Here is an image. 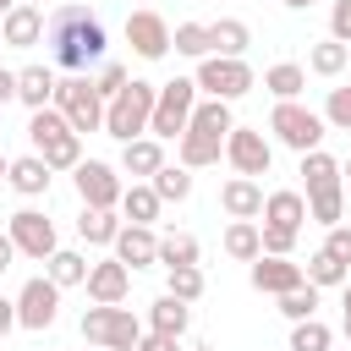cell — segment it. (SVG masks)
Masks as SVG:
<instances>
[{
  "label": "cell",
  "instance_id": "8",
  "mask_svg": "<svg viewBox=\"0 0 351 351\" xmlns=\"http://www.w3.org/2000/svg\"><path fill=\"white\" fill-rule=\"evenodd\" d=\"M192 82H197V93H203V99H225V104H230V99L252 93V82H258V77H252V66H247V60L208 55V60H197V77H192Z\"/></svg>",
  "mask_w": 351,
  "mask_h": 351
},
{
  "label": "cell",
  "instance_id": "46",
  "mask_svg": "<svg viewBox=\"0 0 351 351\" xmlns=\"http://www.w3.org/2000/svg\"><path fill=\"white\" fill-rule=\"evenodd\" d=\"M137 351H181V340H176V335H154V329H148V335L137 340Z\"/></svg>",
  "mask_w": 351,
  "mask_h": 351
},
{
  "label": "cell",
  "instance_id": "44",
  "mask_svg": "<svg viewBox=\"0 0 351 351\" xmlns=\"http://www.w3.org/2000/svg\"><path fill=\"white\" fill-rule=\"evenodd\" d=\"M324 252H329V258H340V263L351 269V225H329V241H324Z\"/></svg>",
  "mask_w": 351,
  "mask_h": 351
},
{
  "label": "cell",
  "instance_id": "13",
  "mask_svg": "<svg viewBox=\"0 0 351 351\" xmlns=\"http://www.w3.org/2000/svg\"><path fill=\"white\" fill-rule=\"evenodd\" d=\"M176 33H170V22L159 16V11H132L126 16V44L143 55V60H165L176 44H170Z\"/></svg>",
  "mask_w": 351,
  "mask_h": 351
},
{
  "label": "cell",
  "instance_id": "6",
  "mask_svg": "<svg viewBox=\"0 0 351 351\" xmlns=\"http://www.w3.org/2000/svg\"><path fill=\"white\" fill-rule=\"evenodd\" d=\"M55 110L71 121V132L77 137H88V132H104V93L93 88V77H66L60 88H55Z\"/></svg>",
  "mask_w": 351,
  "mask_h": 351
},
{
  "label": "cell",
  "instance_id": "56",
  "mask_svg": "<svg viewBox=\"0 0 351 351\" xmlns=\"http://www.w3.org/2000/svg\"><path fill=\"white\" fill-rule=\"evenodd\" d=\"M22 5H44V0H22Z\"/></svg>",
  "mask_w": 351,
  "mask_h": 351
},
{
  "label": "cell",
  "instance_id": "36",
  "mask_svg": "<svg viewBox=\"0 0 351 351\" xmlns=\"http://www.w3.org/2000/svg\"><path fill=\"white\" fill-rule=\"evenodd\" d=\"M159 263H165V269H186V263H197V236H186V230L159 236Z\"/></svg>",
  "mask_w": 351,
  "mask_h": 351
},
{
  "label": "cell",
  "instance_id": "54",
  "mask_svg": "<svg viewBox=\"0 0 351 351\" xmlns=\"http://www.w3.org/2000/svg\"><path fill=\"white\" fill-rule=\"evenodd\" d=\"M340 176H346V181H351V159H346V165H340Z\"/></svg>",
  "mask_w": 351,
  "mask_h": 351
},
{
  "label": "cell",
  "instance_id": "29",
  "mask_svg": "<svg viewBox=\"0 0 351 351\" xmlns=\"http://www.w3.org/2000/svg\"><path fill=\"white\" fill-rule=\"evenodd\" d=\"M346 66H351V44H340V38H318L307 49V71H318V77H340Z\"/></svg>",
  "mask_w": 351,
  "mask_h": 351
},
{
  "label": "cell",
  "instance_id": "58",
  "mask_svg": "<svg viewBox=\"0 0 351 351\" xmlns=\"http://www.w3.org/2000/svg\"><path fill=\"white\" fill-rule=\"evenodd\" d=\"M346 71H351V66H346Z\"/></svg>",
  "mask_w": 351,
  "mask_h": 351
},
{
  "label": "cell",
  "instance_id": "48",
  "mask_svg": "<svg viewBox=\"0 0 351 351\" xmlns=\"http://www.w3.org/2000/svg\"><path fill=\"white\" fill-rule=\"evenodd\" d=\"M11 329H16V302L0 296V335H11Z\"/></svg>",
  "mask_w": 351,
  "mask_h": 351
},
{
  "label": "cell",
  "instance_id": "42",
  "mask_svg": "<svg viewBox=\"0 0 351 351\" xmlns=\"http://www.w3.org/2000/svg\"><path fill=\"white\" fill-rule=\"evenodd\" d=\"M126 82H132V71H126V66H115V60H104V66H99V77H93V88L104 93V104H110Z\"/></svg>",
  "mask_w": 351,
  "mask_h": 351
},
{
  "label": "cell",
  "instance_id": "14",
  "mask_svg": "<svg viewBox=\"0 0 351 351\" xmlns=\"http://www.w3.org/2000/svg\"><path fill=\"white\" fill-rule=\"evenodd\" d=\"M126 296H132V269L121 258H99L88 269V302L93 307H121Z\"/></svg>",
  "mask_w": 351,
  "mask_h": 351
},
{
  "label": "cell",
  "instance_id": "3",
  "mask_svg": "<svg viewBox=\"0 0 351 351\" xmlns=\"http://www.w3.org/2000/svg\"><path fill=\"white\" fill-rule=\"evenodd\" d=\"M154 99H159V82H143V77H132V82H126V88L110 99V110H104V132H110L115 143H137V137H148Z\"/></svg>",
  "mask_w": 351,
  "mask_h": 351
},
{
  "label": "cell",
  "instance_id": "15",
  "mask_svg": "<svg viewBox=\"0 0 351 351\" xmlns=\"http://www.w3.org/2000/svg\"><path fill=\"white\" fill-rule=\"evenodd\" d=\"M247 280H252V291H263V296H285V291L307 285V269L291 263V258H269V252H263V258L247 269Z\"/></svg>",
  "mask_w": 351,
  "mask_h": 351
},
{
  "label": "cell",
  "instance_id": "19",
  "mask_svg": "<svg viewBox=\"0 0 351 351\" xmlns=\"http://www.w3.org/2000/svg\"><path fill=\"white\" fill-rule=\"evenodd\" d=\"M302 181H307V197H329V192H346V176H340V159H329L324 148L302 154Z\"/></svg>",
  "mask_w": 351,
  "mask_h": 351
},
{
  "label": "cell",
  "instance_id": "53",
  "mask_svg": "<svg viewBox=\"0 0 351 351\" xmlns=\"http://www.w3.org/2000/svg\"><path fill=\"white\" fill-rule=\"evenodd\" d=\"M11 5H22V0H0V22H5V11H11Z\"/></svg>",
  "mask_w": 351,
  "mask_h": 351
},
{
  "label": "cell",
  "instance_id": "35",
  "mask_svg": "<svg viewBox=\"0 0 351 351\" xmlns=\"http://www.w3.org/2000/svg\"><path fill=\"white\" fill-rule=\"evenodd\" d=\"M38 159H44L49 170H77V165H82V137H77V132H66V137L44 143V148H38Z\"/></svg>",
  "mask_w": 351,
  "mask_h": 351
},
{
  "label": "cell",
  "instance_id": "31",
  "mask_svg": "<svg viewBox=\"0 0 351 351\" xmlns=\"http://www.w3.org/2000/svg\"><path fill=\"white\" fill-rule=\"evenodd\" d=\"M263 88L274 93V104H280V99H296V93L307 88V71H302L296 60H280V66H269V71H263Z\"/></svg>",
  "mask_w": 351,
  "mask_h": 351
},
{
  "label": "cell",
  "instance_id": "18",
  "mask_svg": "<svg viewBox=\"0 0 351 351\" xmlns=\"http://www.w3.org/2000/svg\"><path fill=\"white\" fill-rule=\"evenodd\" d=\"M115 258H121L126 269H148V263H159V236H154V225H121V236H115Z\"/></svg>",
  "mask_w": 351,
  "mask_h": 351
},
{
  "label": "cell",
  "instance_id": "39",
  "mask_svg": "<svg viewBox=\"0 0 351 351\" xmlns=\"http://www.w3.org/2000/svg\"><path fill=\"white\" fill-rule=\"evenodd\" d=\"M165 280H170L165 291H170V296H181L186 307L203 296V269H197V263H186V269H165Z\"/></svg>",
  "mask_w": 351,
  "mask_h": 351
},
{
  "label": "cell",
  "instance_id": "22",
  "mask_svg": "<svg viewBox=\"0 0 351 351\" xmlns=\"http://www.w3.org/2000/svg\"><path fill=\"white\" fill-rule=\"evenodd\" d=\"M263 225H280V230H302V225H307V197H302V192H291V186L269 192V197H263Z\"/></svg>",
  "mask_w": 351,
  "mask_h": 351
},
{
  "label": "cell",
  "instance_id": "12",
  "mask_svg": "<svg viewBox=\"0 0 351 351\" xmlns=\"http://www.w3.org/2000/svg\"><path fill=\"white\" fill-rule=\"evenodd\" d=\"M225 159H230V170L236 176H269V165H274V148H269V137L258 132V126H230V137H225Z\"/></svg>",
  "mask_w": 351,
  "mask_h": 351
},
{
  "label": "cell",
  "instance_id": "20",
  "mask_svg": "<svg viewBox=\"0 0 351 351\" xmlns=\"http://www.w3.org/2000/svg\"><path fill=\"white\" fill-rule=\"evenodd\" d=\"M55 88H60V77H55L49 66H22V71H16V99H22L27 110H49V104H55Z\"/></svg>",
  "mask_w": 351,
  "mask_h": 351
},
{
  "label": "cell",
  "instance_id": "21",
  "mask_svg": "<svg viewBox=\"0 0 351 351\" xmlns=\"http://www.w3.org/2000/svg\"><path fill=\"white\" fill-rule=\"evenodd\" d=\"M121 170H126V176H143V181H154V176L165 170V143H159V137L121 143Z\"/></svg>",
  "mask_w": 351,
  "mask_h": 351
},
{
  "label": "cell",
  "instance_id": "17",
  "mask_svg": "<svg viewBox=\"0 0 351 351\" xmlns=\"http://www.w3.org/2000/svg\"><path fill=\"white\" fill-rule=\"evenodd\" d=\"M263 197H269V192H263L252 176H230V181L219 186V208H225L230 219H258V214H263Z\"/></svg>",
  "mask_w": 351,
  "mask_h": 351
},
{
  "label": "cell",
  "instance_id": "32",
  "mask_svg": "<svg viewBox=\"0 0 351 351\" xmlns=\"http://www.w3.org/2000/svg\"><path fill=\"white\" fill-rule=\"evenodd\" d=\"M148 186L159 192V203H186V197H192V170H186V165H165Z\"/></svg>",
  "mask_w": 351,
  "mask_h": 351
},
{
  "label": "cell",
  "instance_id": "25",
  "mask_svg": "<svg viewBox=\"0 0 351 351\" xmlns=\"http://www.w3.org/2000/svg\"><path fill=\"white\" fill-rule=\"evenodd\" d=\"M121 225H126V219H115V208H82V214H77V236H82L88 247H115Z\"/></svg>",
  "mask_w": 351,
  "mask_h": 351
},
{
  "label": "cell",
  "instance_id": "40",
  "mask_svg": "<svg viewBox=\"0 0 351 351\" xmlns=\"http://www.w3.org/2000/svg\"><path fill=\"white\" fill-rule=\"evenodd\" d=\"M329 324L324 318H307V324H291V351H329Z\"/></svg>",
  "mask_w": 351,
  "mask_h": 351
},
{
  "label": "cell",
  "instance_id": "38",
  "mask_svg": "<svg viewBox=\"0 0 351 351\" xmlns=\"http://www.w3.org/2000/svg\"><path fill=\"white\" fill-rule=\"evenodd\" d=\"M280 313H285L291 324L318 318V285H296V291H285V296H280Z\"/></svg>",
  "mask_w": 351,
  "mask_h": 351
},
{
  "label": "cell",
  "instance_id": "41",
  "mask_svg": "<svg viewBox=\"0 0 351 351\" xmlns=\"http://www.w3.org/2000/svg\"><path fill=\"white\" fill-rule=\"evenodd\" d=\"M324 126L351 132V82H346V88H329V99H324Z\"/></svg>",
  "mask_w": 351,
  "mask_h": 351
},
{
  "label": "cell",
  "instance_id": "47",
  "mask_svg": "<svg viewBox=\"0 0 351 351\" xmlns=\"http://www.w3.org/2000/svg\"><path fill=\"white\" fill-rule=\"evenodd\" d=\"M11 258H16V241H11V230H0V274L11 269Z\"/></svg>",
  "mask_w": 351,
  "mask_h": 351
},
{
  "label": "cell",
  "instance_id": "30",
  "mask_svg": "<svg viewBox=\"0 0 351 351\" xmlns=\"http://www.w3.org/2000/svg\"><path fill=\"white\" fill-rule=\"evenodd\" d=\"M88 269H93V263H88L82 252H71V247H60V252L44 263V274H49L60 291H66V285H88Z\"/></svg>",
  "mask_w": 351,
  "mask_h": 351
},
{
  "label": "cell",
  "instance_id": "5",
  "mask_svg": "<svg viewBox=\"0 0 351 351\" xmlns=\"http://www.w3.org/2000/svg\"><path fill=\"white\" fill-rule=\"evenodd\" d=\"M148 329L132 318V307H88L82 313V340L99 346V351H137Z\"/></svg>",
  "mask_w": 351,
  "mask_h": 351
},
{
  "label": "cell",
  "instance_id": "11",
  "mask_svg": "<svg viewBox=\"0 0 351 351\" xmlns=\"http://www.w3.org/2000/svg\"><path fill=\"white\" fill-rule=\"evenodd\" d=\"M5 230H11V241H16V252H27V258H38V263H49V258L60 252V236H55V219H44L38 208H16V214L5 219Z\"/></svg>",
  "mask_w": 351,
  "mask_h": 351
},
{
  "label": "cell",
  "instance_id": "7",
  "mask_svg": "<svg viewBox=\"0 0 351 351\" xmlns=\"http://www.w3.org/2000/svg\"><path fill=\"white\" fill-rule=\"evenodd\" d=\"M269 132L285 143V148H296V154H313L318 143H324V115L318 110H307V104H296V99H280L274 104V115H269Z\"/></svg>",
  "mask_w": 351,
  "mask_h": 351
},
{
  "label": "cell",
  "instance_id": "55",
  "mask_svg": "<svg viewBox=\"0 0 351 351\" xmlns=\"http://www.w3.org/2000/svg\"><path fill=\"white\" fill-rule=\"evenodd\" d=\"M346 307H351V280H346Z\"/></svg>",
  "mask_w": 351,
  "mask_h": 351
},
{
  "label": "cell",
  "instance_id": "24",
  "mask_svg": "<svg viewBox=\"0 0 351 351\" xmlns=\"http://www.w3.org/2000/svg\"><path fill=\"white\" fill-rule=\"evenodd\" d=\"M49 176H55V170H49L38 154H22V159H11V176H5V181H11L22 197H44V192H49Z\"/></svg>",
  "mask_w": 351,
  "mask_h": 351
},
{
  "label": "cell",
  "instance_id": "16",
  "mask_svg": "<svg viewBox=\"0 0 351 351\" xmlns=\"http://www.w3.org/2000/svg\"><path fill=\"white\" fill-rule=\"evenodd\" d=\"M44 33H49L44 5H11L5 22H0V38H5L11 49H33V44H44Z\"/></svg>",
  "mask_w": 351,
  "mask_h": 351
},
{
  "label": "cell",
  "instance_id": "33",
  "mask_svg": "<svg viewBox=\"0 0 351 351\" xmlns=\"http://www.w3.org/2000/svg\"><path fill=\"white\" fill-rule=\"evenodd\" d=\"M170 44H176V55H192V60H208V55H214V38H208V22H181Z\"/></svg>",
  "mask_w": 351,
  "mask_h": 351
},
{
  "label": "cell",
  "instance_id": "52",
  "mask_svg": "<svg viewBox=\"0 0 351 351\" xmlns=\"http://www.w3.org/2000/svg\"><path fill=\"white\" fill-rule=\"evenodd\" d=\"M285 5H291V11H307V5H313V0H285Z\"/></svg>",
  "mask_w": 351,
  "mask_h": 351
},
{
  "label": "cell",
  "instance_id": "2",
  "mask_svg": "<svg viewBox=\"0 0 351 351\" xmlns=\"http://www.w3.org/2000/svg\"><path fill=\"white\" fill-rule=\"evenodd\" d=\"M230 126H236V115H230V104H225V99H197L192 126H186V132H181V143H176V165H186V170L219 165Z\"/></svg>",
  "mask_w": 351,
  "mask_h": 351
},
{
  "label": "cell",
  "instance_id": "27",
  "mask_svg": "<svg viewBox=\"0 0 351 351\" xmlns=\"http://www.w3.org/2000/svg\"><path fill=\"white\" fill-rule=\"evenodd\" d=\"M208 38H214V55L241 60V55H247V44H252V27H247L241 16H219V22H208Z\"/></svg>",
  "mask_w": 351,
  "mask_h": 351
},
{
  "label": "cell",
  "instance_id": "28",
  "mask_svg": "<svg viewBox=\"0 0 351 351\" xmlns=\"http://www.w3.org/2000/svg\"><path fill=\"white\" fill-rule=\"evenodd\" d=\"M159 208H165V203H159V192H154L148 181H132V186H126V197H121L126 225H154V219H159Z\"/></svg>",
  "mask_w": 351,
  "mask_h": 351
},
{
  "label": "cell",
  "instance_id": "23",
  "mask_svg": "<svg viewBox=\"0 0 351 351\" xmlns=\"http://www.w3.org/2000/svg\"><path fill=\"white\" fill-rule=\"evenodd\" d=\"M225 252L236 263H258L263 258V225L258 219H230L225 225Z\"/></svg>",
  "mask_w": 351,
  "mask_h": 351
},
{
  "label": "cell",
  "instance_id": "34",
  "mask_svg": "<svg viewBox=\"0 0 351 351\" xmlns=\"http://www.w3.org/2000/svg\"><path fill=\"white\" fill-rule=\"evenodd\" d=\"M66 132H71V121H66L55 104L27 115V137H33V148H44V143H55V137H66Z\"/></svg>",
  "mask_w": 351,
  "mask_h": 351
},
{
  "label": "cell",
  "instance_id": "37",
  "mask_svg": "<svg viewBox=\"0 0 351 351\" xmlns=\"http://www.w3.org/2000/svg\"><path fill=\"white\" fill-rule=\"evenodd\" d=\"M346 280H351V269H346L340 258H329L324 247H318V252L307 258V285H318V291H329V285H346Z\"/></svg>",
  "mask_w": 351,
  "mask_h": 351
},
{
  "label": "cell",
  "instance_id": "45",
  "mask_svg": "<svg viewBox=\"0 0 351 351\" xmlns=\"http://www.w3.org/2000/svg\"><path fill=\"white\" fill-rule=\"evenodd\" d=\"M329 38L351 44V0H335V5H329Z\"/></svg>",
  "mask_w": 351,
  "mask_h": 351
},
{
  "label": "cell",
  "instance_id": "49",
  "mask_svg": "<svg viewBox=\"0 0 351 351\" xmlns=\"http://www.w3.org/2000/svg\"><path fill=\"white\" fill-rule=\"evenodd\" d=\"M16 99V71H0V104Z\"/></svg>",
  "mask_w": 351,
  "mask_h": 351
},
{
  "label": "cell",
  "instance_id": "1",
  "mask_svg": "<svg viewBox=\"0 0 351 351\" xmlns=\"http://www.w3.org/2000/svg\"><path fill=\"white\" fill-rule=\"evenodd\" d=\"M44 44H49V60H55L60 71L88 77V66H104V44H110V38H104V22H99L88 5H55Z\"/></svg>",
  "mask_w": 351,
  "mask_h": 351
},
{
  "label": "cell",
  "instance_id": "4",
  "mask_svg": "<svg viewBox=\"0 0 351 351\" xmlns=\"http://www.w3.org/2000/svg\"><path fill=\"white\" fill-rule=\"evenodd\" d=\"M192 110H197V82L192 77H176V82H159V99H154V121H148V137L159 143H181V132L192 126Z\"/></svg>",
  "mask_w": 351,
  "mask_h": 351
},
{
  "label": "cell",
  "instance_id": "10",
  "mask_svg": "<svg viewBox=\"0 0 351 351\" xmlns=\"http://www.w3.org/2000/svg\"><path fill=\"white\" fill-rule=\"evenodd\" d=\"M71 181H77L82 208H121V197H126L121 170H115V165H104V159H82V165L71 170Z\"/></svg>",
  "mask_w": 351,
  "mask_h": 351
},
{
  "label": "cell",
  "instance_id": "51",
  "mask_svg": "<svg viewBox=\"0 0 351 351\" xmlns=\"http://www.w3.org/2000/svg\"><path fill=\"white\" fill-rule=\"evenodd\" d=\"M5 176H11V159H5V154H0V181H5Z\"/></svg>",
  "mask_w": 351,
  "mask_h": 351
},
{
  "label": "cell",
  "instance_id": "26",
  "mask_svg": "<svg viewBox=\"0 0 351 351\" xmlns=\"http://www.w3.org/2000/svg\"><path fill=\"white\" fill-rule=\"evenodd\" d=\"M186 324H192V307H186L181 296H170V291L148 307V329H154V335H176V340H181V335H186Z\"/></svg>",
  "mask_w": 351,
  "mask_h": 351
},
{
  "label": "cell",
  "instance_id": "50",
  "mask_svg": "<svg viewBox=\"0 0 351 351\" xmlns=\"http://www.w3.org/2000/svg\"><path fill=\"white\" fill-rule=\"evenodd\" d=\"M340 329H346V340H351V307H346V318H340Z\"/></svg>",
  "mask_w": 351,
  "mask_h": 351
},
{
  "label": "cell",
  "instance_id": "43",
  "mask_svg": "<svg viewBox=\"0 0 351 351\" xmlns=\"http://www.w3.org/2000/svg\"><path fill=\"white\" fill-rule=\"evenodd\" d=\"M296 236H302V230H280V225H263V252H269V258H291Z\"/></svg>",
  "mask_w": 351,
  "mask_h": 351
},
{
  "label": "cell",
  "instance_id": "57",
  "mask_svg": "<svg viewBox=\"0 0 351 351\" xmlns=\"http://www.w3.org/2000/svg\"><path fill=\"white\" fill-rule=\"evenodd\" d=\"M93 351H99V346H93Z\"/></svg>",
  "mask_w": 351,
  "mask_h": 351
},
{
  "label": "cell",
  "instance_id": "9",
  "mask_svg": "<svg viewBox=\"0 0 351 351\" xmlns=\"http://www.w3.org/2000/svg\"><path fill=\"white\" fill-rule=\"evenodd\" d=\"M55 318H60V285H55L49 274H33V280L16 291V329L44 335V329H55Z\"/></svg>",
  "mask_w": 351,
  "mask_h": 351
}]
</instances>
